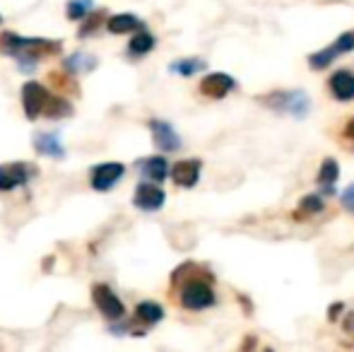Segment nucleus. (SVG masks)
Returning <instances> with one entry per match:
<instances>
[{
  "instance_id": "obj_1",
  "label": "nucleus",
  "mask_w": 354,
  "mask_h": 352,
  "mask_svg": "<svg viewBox=\"0 0 354 352\" xmlns=\"http://www.w3.org/2000/svg\"><path fill=\"white\" fill-rule=\"evenodd\" d=\"M0 51L17 58L22 71H32L41 56H58L63 51V44L48 41V39H37V37L34 39L19 37L15 32H3L0 34Z\"/></svg>"
},
{
  "instance_id": "obj_2",
  "label": "nucleus",
  "mask_w": 354,
  "mask_h": 352,
  "mask_svg": "<svg viewBox=\"0 0 354 352\" xmlns=\"http://www.w3.org/2000/svg\"><path fill=\"white\" fill-rule=\"evenodd\" d=\"M212 277H198V275H171V285L178 287V304L188 311H203L214 304V290L210 285Z\"/></svg>"
},
{
  "instance_id": "obj_3",
  "label": "nucleus",
  "mask_w": 354,
  "mask_h": 352,
  "mask_svg": "<svg viewBox=\"0 0 354 352\" xmlns=\"http://www.w3.org/2000/svg\"><path fill=\"white\" fill-rule=\"evenodd\" d=\"M258 102L275 109V111L289 113L294 118H306L308 109H311V99L301 89H277V92H268L258 97Z\"/></svg>"
},
{
  "instance_id": "obj_4",
  "label": "nucleus",
  "mask_w": 354,
  "mask_h": 352,
  "mask_svg": "<svg viewBox=\"0 0 354 352\" xmlns=\"http://www.w3.org/2000/svg\"><path fill=\"white\" fill-rule=\"evenodd\" d=\"M92 302L104 319L121 321L123 316H126V304H123L116 292L109 285H104V282H97V285L92 287Z\"/></svg>"
},
{
  "instance_id": "obj_5",
  "label": "nucleus",
  "mask_w": 354,
  "mask_h": 352,
  "mask_svg": "<svg viewBox=\"0 0 354 352\" xmlns=\"http://www.w3.org/2000/svg\"><path fill=\"white\" fill-rule=\"evenodd\" d=\"M347 51H354V32L340 34L330 46H326L323 51L308 56V66H311L313 71H326L337 56H342V53H347Z\"/></svg>"
},
{
  "instance_id": "obj_6",
  "label": "nucleus",
  "mask_w": 354,
  "mask_h": 352,
  "mask_svg": "<svg viewBox=\"0 0 354 352\" xmlns=\"http://www.w3.org/2000/svg\"><path fill=\"white\" fill-rule=\"evenodd\" d=\"M48 89L41 85V82H24L22 87V109H24V116L29 121H37L39 116L44 113L48 102Z\"/></svg>"
},
{
  "instance_id": "obj_7",
  "label": "nucleus",
  "mask_w": 354,
  "mask_h": 352,
  "mask_svg": "<svg viewBox=\"0 0 354 352\" xmlns=\"http://www.w3.org/2000/svg\"><path fill=\"white\" fill-rule=\"evenodd\" d=\"M126 174V167L121 162H104L97 165L89 174V183H92L94 191H111L118 181Z\"/></svg>"
},
{
  "instance_id": "obj_8",
  "label": "nucleus",
  "mask_w": 354,
  "mask_h": 352,
  "mask_svg": "<svg viewBox=\"0 0 354 352\" xmlns=\"http://www.w3.org/2000/svg\"><path fill=\"white\" fill-rule=\"evenodd\" d=\"M37 176V169L24 162H10V165H0V191H12Z\"/></svg>"
},
{
  "instance_id": "obj_9",
  "label": "nucleus",
  "mask_w": 354,
  "mask_h": 352,
  "mask_svg": "<svg viewBox=\"0 0 354 352\" xmlns=\"http://www.w3.org/2000/svg\"><path fill=\"white\" fill-rule=\"evenodd\" d=\"M164 201H167V193H164L162 188L157 186V181L138 183L136 196H133V203H136V207H140V210H145V212L159 210V207L164 205Z\"/></svg>"
},
{
  "instance_id": "obj_10",
  "label": "nucleus",
  "mask_w": 354,
  "mask_h": 352,
  "mask_svg": "<svg viewBox=\"0 0 354 352\" xmlns=\"http://www.w3.org/2000/svg\"><path fill=\"white\" fill-rule=\"evenodd\" d=\"M149 131H152L154 145L164 152H176L181 147V138L174 131V126L169 121H162V118H152L149 121Z\"/></svg>"
},
{
  "instance_id": "obj_11",
  "label": "nucleus",
  "mask_w": 354,
  "mask_h": 352,
  "mask_svg": "<svg viewBox=\"0 0 354 352\" xmlns=\"http://www.w3.org/2000/svg\"><path fill=\"white\" fill-rule=\"evenodd\" d=\"M236 87V80L227 73H210L201 80V94L207 99H224Z\"/></svg>"
},
{
  "instance_id": "obj_12",
  "label": "nucleus",
  "mask_w": 354,
  "mask_h": 352,
  "mask_svg": "<svg viewBox=\"0 0 354 352\" xmlns=\"http://www.w3.org/2000/svg\"><path fill=\"white\" fill-rule=\"evenodd\" d=\"M203 162L201 160H181L171 167V178L176 186L181 188H193L201 178Z\"/></svg>"
},
{
  "instance_id": "obj_13",
  "label": "nucleus",
  "mask_w": 354,
  "mask_h": 352,
  "mask_svg": "<svg viewBox=\"0 0 354 352\" xmlns=\"http://www.w3.org/2000/svg\"><path fill=\"white\" fill-rule=\"evenodd\" d=\"M328 87H330V94L337 102H350V99H354V73L350 71L333 73V77L328 80Z\"/></svg>"
},
{
  "instance_id": "obj_14",
  "label": "nucleus",
  "mask_w": 354,
  "mask_h": 352,
  "mask_svg": "<svg viewBox=\"0 0 354 352\" xmlns=\"http://www.w3.org/2000/svg\"><path fill=\"white\" fill-rule=\"evenodd\" d=\"M106 29L111 34H131V32H140V29H145L142 19L136 17V15H111V17L106 19Z\"/></svg>"
},
{
  "instance_id": "obj_15",
  "label": "nucleus",
  "mask_w": 354,
  "mask_h": 352,
  "mask_svg": "<svg viewBox=\"0 0 354 352\" xmlns=\"http://www.w3.org/2000/svg\"><path fill=\"white\" fill-rule=\"evenodd\" d=\"M140 174L142 178L162 183L169 174V162L164 160V157H145L140 162Z\"/></svg>"
},
{
  "instance_id": "obj_16",
  "label": "nucleus",
  "mask_w": 354,
  "mask_h": 352,
  "mask_svg": "<svg viewBox=\"0 0 354 352\" xmlns=\"http://www.w3.org/2000/svg\"><path fill=\"white\" fill-rule=\"evenodd\" d=\"M34 150L39 155H46V157H66V150H63L61 140L56 136H48V133H41V136L34 138Z\"/></svg>"
},
{
  "instance_id": "obj_17",
  "label": "nucleus",
  "mask_w": 354,
  "mask_h": 352,
  "mask_svg": "<svg viewBox=\"0 0 354 352\" xmlns=\"http://www.w3.org/2000/svg\"><path fill=\"white\" fill-rule=\"evenodd\" d=\"M73 104L68 102L66 97H61V94H51L46 102V109H44V116L53 118V121H58V118H66V116H73Z\"/></svg>"
},
{
  "instance_id": "obj_18",
  "label": "nucleus",
  "mask_w": 354,
  "mask_h": 352,
  "mask_svg": "<svg viewBox=\"0 0 354 352\" xmlns=\"http://www.w3.org/2000/svg\"><path fill=\"white\" fill-rule=\"evenodd\" d=\"M136 319L145 326L159 324V321L164 319L162 304H157V302H140V304L136 306Z\"/></svg>"
},
{
  "instance_id": "obj_19",
  "label": "nucleus",
  "mask_w": 354,
  "mask_h": 352,
  "mask_svg": "<svg viewBox=\"0 0 354 352\" xmlns=\"http://www.w3.org/2000/svg\"><path fill=\"white\" fill-rule=\"evenodd\" d=\"M323 207H326V203H323V196H318V193H308V196L301 198V203H299V210L294 212L292 217H297V220H306V217L318 215Z\"/></svg>"
},
{
  "instance_id": "obj_20",
  "label": "nucleus",
  "mask_w": 354,
  "mask_h": 352,
  "mask_svg": "<svg viewBox=\"0 0 354 352\" xmlns=\"http://www.w3.org/2000/svg\"><path fill=\"white\" fill-rule=\"evenodd\" d=\"M340 178V165H337L335 160H323V165H321V169H318V178L316 181L321 183L323 188H326V193H330L333 188H335V181Z\"/></svg>"
},
{
  "instance_id": "obj_21",
  "label": "nucleus",
  "mask_w": 354,
  "mask_h": 352,
  "mask_svg": "<svg viewBox=\"0 0 354 352\" xmlns=\"http://www.w3.org/2000/svg\"><path fill=\"white\" fill-rule=\"evenodd\" d=\"M94 68H97V58L94 56H89V53H73L66 61V66H63V71L77 75V73H89Z\"/></svg>"
},
{
  "instance_id": "obj_22",
  "label": "nucleus",
  "mask_w": 354,
  "mask_h": 352,
  "mask_svg": "<svg viewBox=\"0 0 354 352\" xmlns=\"http://www.w3.org/2000/svg\"><path fill=\"white\" fill-rule=\"evenodd\" d=\"M152 48H154V37L149 32H145V29H140V32L131 39V44H128V53H131V56H145V53H149Z\"/></svg>"
},
{
  "instance_id": "obj_23",
  "label": "nucleus",
  "mask_w": 354,
  "mask_h": 352,
  "mask_svg": "<svg viewBox=\"0 0 354 352\" xmlns=\"http://www.w3.org/2000/svg\"><path fill=\"white\" fill-rule=\"evenodd\" d=\"M207 63L203 61V58H181V61L171 63V73H176V75H183V77H191L196 75V73L205 71Z\"/></svg>"
},
{
  "instance_id": "obj_24",
  "label": "nucleus",
  "mask_w": 354,
  "mask_h": 352,
  "mask_svg": "<svg viewBox=\"0 0 354 352\" xmlns=\"http://www.w3.org/2000/svg\"><path fill=\"white\" fill-rule=\"evenodd\" d=\"M104 19H106V10H94L92 15H87V17H84V24L80 27L77 37L84 39V37H89V34H94L99 27H102V24H106Z\"/></svg>"
},
{
  "instance_id": "obj_25",
  "label": "nucleus",
  "mask_w": 354,
  "mask_h": 352,
  "mask_svg": "<svg viewBox=\"0 0 354 352\" xmlns=\"http://www.w3.org/2000/svg\"><path fill=\"white\" fill-rule=\"evenodd\" d=\"M48 80H51L58 89H63V92L80 94V87H77V82H75L73 73H68V71H63V73H48Z\"/></svg>"
},
{
  "instance_id": "obj_26",
  "label": "nucleus",
  "mask_w": 354,
  "mask_h": 352,
  "mask_svg": "<svg viewBox=\"0 0 354 352\" xmlns=\"http://www.w3.org/2000/svg\"><path fill=\"white\" fill-rule=\"evenodd\" d=\"M92 5H94V0H71L66 8V17L73 19V22L84 19L89 12H92Z\"/></svg>"
},
{
  "instance_id": "obj_27",
  "label": "nucleus",
  "mask_w": 354,
  "mask_h": 352,
  "mask_svg": "<svg viewBox=\"0 0 354 352\" xmlns=\"http://www.w3.org/2000/svg\"><path fill=\"white\" fill-rule=\"evenodd\" d=\"M340 201H342V207H345L347 212H354V183L342 191Z\"/></svg>"
},
{
  "instance_id": "obj_28",
  "label": "nucleus",
  "mask_w": 354,
  "mask_h": 352,
  "mask_svg": "<svg viewBox=\"0 0 354 352\" xmlns=\"http://www.w3.org/2000/svg\"><path fill=\"white\" fill-rule=\"evenodd\" d=\"M345 136L350 138V140H354V118H350V121H347V126H345Z\"/></svg>"
},
{
  "instance_id": "obj_29",
  "label": "nucleus",
  "mask_w": 354,
  "mask_h": 352,
  "mask_svg": "<svg viewBox=\"0 0 354 352\" xmlns=\"http://www.w3.org/2000/svg\"><path fill=\"white\" fill-rule=\"evenodd\" d=\"M342 309V304H335V306H330V319H337V311Z\"/></svg>"
},
{
  "instance_id": "obj_30",
  "label": "nucleus",
  "mask_w": 354,
  "mask_h": 352,
  "mask_svg": "<svg viewBox=\"0 0 354 352\" xmlns=\"http://www.w3.org/2000/svg\"><path fill=\"white\" fill-rule=\"evenodd\" d=\"M0 24H3V15H0Z\"/></svg>"
}]
</instances>
